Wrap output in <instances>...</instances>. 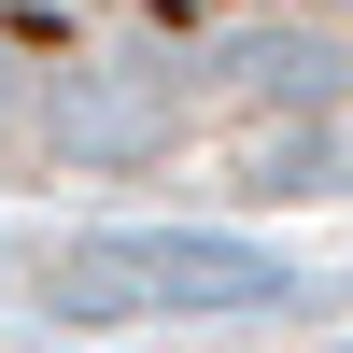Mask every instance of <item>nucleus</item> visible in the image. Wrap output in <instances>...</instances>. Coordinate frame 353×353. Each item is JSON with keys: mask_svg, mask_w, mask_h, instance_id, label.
<instances>
[{"mask_svg": "<svg viewBox=\"0 0 353 353\" xmlns=\"http://www.w3.org/2000/svg\"><path fill=\"white\" fill-rule=\"evenodd\" d=\"M141 269H156V311H269L283 297V269L254 241H198V226H156Z\"/></svg>", "mask_w": 353, "mask_h": 353, "instance_id": "obj_1", "label": "nucleus"}]
</instances>
